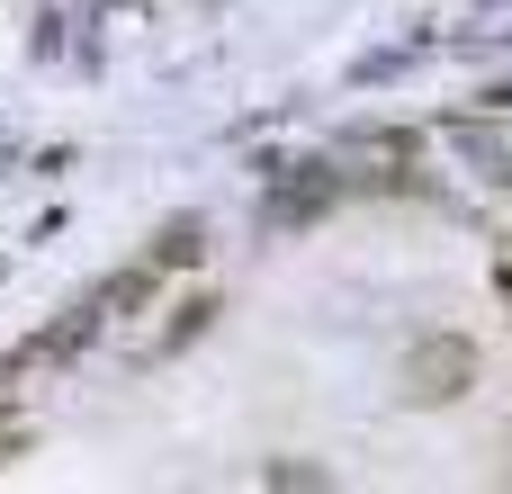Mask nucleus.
<instances>
[{
	"mask_svg": "<svg viewBox=\"0 0 512 494\" xmlns=\"http://www.w3.org/2000/svg\"><path fill=\"white\" fill-rule=\"evenodd\" d=\"M468 369H477V360H468V342H423V351H414V396H423V405H441V396H459V387H468Z\"/></svg>",
	"mask_w": 512,
	"mask_h": 494,
	"instance_id": "f257e3e1",
	"label": "nucleus"
}]
</instances>
